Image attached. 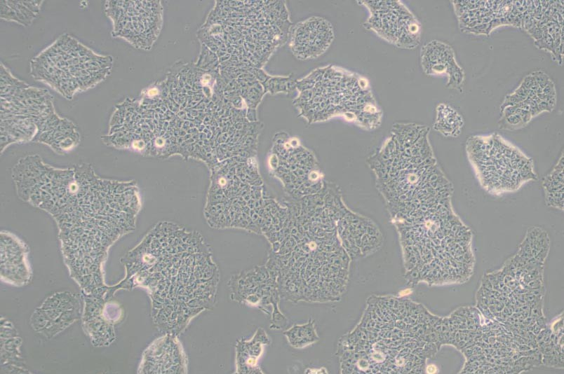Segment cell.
Returning a JSON list of instances; mask_svg holds the SVG:
<instances>
[{
    "label": "cell",
    "mask_w": 564,
    "mask_h": 374,
    "mask_svg": "<svg viewBox=\"0 0 564 374\" xmlns=\"http://www.w3.org/2000/svg\"><path fill=\"white\" fill-rule=\"evenodd\" d=\"M437 108V118L434 129L445 137H457L461 132L463 125L462 116L452 108L444 105Z\"/></svg>",
    "instance_id": "cell-19"
},
{
    "label": "cell",
    "mask_w": 564,
    "mask_h": 374,
    "mask_svg": "<svg viewBox=\"0 0 564 374\" xmlns=\"http://www.w3.org/2000/svg\"><path fill=\"white\" fill-rule=\"evenodd\" d=\"M105 12L112 22L113 37L136 48L148 50L152 46L161 25L159 1L109 0Z\"/></svg>",
    "instance_id": "cell-11"
},
{
    "label": "cell",
    "mask_w": 564,
    "mask_h": 374,
    "mask_svg": "<svg viewBox=\"0 0 564 374\" xmlns=\"http://www.w3.org/2000/svg\"><path fill=\"white\" fill-rule=\"evenodd\" d=\"M466 153L479 183L490 194L513 193L537 179L532 160L497 134L469 138Z\"/></svg>",
    "instance_id": "cell-9"
},
{
    "label": "cell",
    "mask_w": 564,
    "mask_h": 374,
    "mask_svg": "<svg viewBox=\"0 0 564 374\" xmlns=\"http://www.w3.org/2000/svg\"><path fill=\"white\" fill-rule=\"evenodd\" d=\"M427 373H434L436 371V368L434 365H430L427 367Z\"/></svg>",
    "instance_id": "cell-22"
},
{
    "label": "cell",
    "mask_w": 564,
    "mask_h": 374,
    "mask_svg": "<svg viewBox=\"0 0 564 374\" xmlns=\"http://www.w3.org/2000/svg\"><path fill=\"white\" fill-rule=\"evenodd\" d=\"M124 261L149 291L153 321L165 333L180 335L215 305L220 274L197 232L159 223Z\"/></svg>",
    "instance_id": "cell-3"
},
{
    "label": "cell",
    "mask_w": 564,
    "mask_h": 374,
    "mask_svg": "<svg viewBox=\"0 0 564 374\" xmlns=\"http://www.w3.org/2000/svg\"><path fill=\"white\" fill-rule=\"evenodd\" d=\"M295 87L294 104L310 124L341 116L367 130L381 125L382 111L361 75L330 64L315 69Z\"/></svg>",
    "instance_id": "cell-7"
},
{
    "label": "cell",
    "mask_w": 564,
    "mask_h": 374,
    "mask_svg": "<svg viewBox=\"0 0 564 374\" xmlns=\"http://www.w3.org/2000/svg\"><path fill=\"white\" fill-rule=\"evenodd\" d=\"M188 360L177 335L165 333L147 349L142 373L180 374L187 373Z\"/></svg>",
    "instance_id": "cell-15"
},
{
    "label": "cell",
    "mask_w": 564,
    "mask_h": 374,
    "mask_svg": "<svg viewBox=\"0 0 564 374\" xmlns=\"http://www.w3.org/2000/svg\"><path fill=\"white\" fill-rule=\"evenodd\" d=\"M289 344L300 349L316 342L318 340L314 321L311 319L304 324H295L283 332Z\"/></svg>",
    "instance_id": "cell-20"
},
{
    "label": "cell",
    "mask_w": 564,
    "mask_h": 374,
    "mask_svg": "<svg viewBox=\"0 0 564 374\" xmlns=\"http://www.w3.org/2000/svg\"><path fill=\"white\" fill-rule=\"evenodd\" d=\"M112 67V56L98 54L64 34L31 60L29 71L34 80L72 99L105 80Z\"/></svg>",
    "instance_id": "cell-8"
},
{
    "label": "cell",
    "mask_w": 564,
    "mask_h": 374,
    "mask_svg": "<svg viewBox=\"0 0 564 374\" xmlns=\"http://www.w3.org/2000/svg\"><path fill=\"white\" fill-rule=\"evenodd\" d=\"M545 202L547 206L563 209V154L542 181Z\"/></svg>",
    "instance_id": "cell-18"
},
{
    "label": "cell",
    "mask_w": 564,
    "mask_h": 374,
    "mask_svg": "<svg viewBox=\"0 0 564 374\" xmlns=\"http://www.w3.org/2000/svg\"><path fill=\"white\" fill-rule=\"evenodd\" d=\"M270 162L271 171L291 198L316 194L325 183L314 154L296 137H278Z\"/></svg>",
    "instance_id": "cell-10"
},
{
    "label": "cell",
    "mask_w": 564,
    "mask_h": 374,
    "mask_svg": "<svg viewBox=\"0 0 564 374\" xmlns=\"http://www.w3.org/2000/svg\"><path fill=\"white\" fill-rule=\"evenodd\" d=\"M11 176L19 198L55 220L74 270H98L109 247L135 228L141 207L135 181L102 178L86 162L55 167L36 154L20 158Z\"/></svg>",
    "instance_id": "cell-1"
},
{
    "label": "cell",
    "mask_w": 564,
    "mask_h": 374,
    "mask_svg": "<svg viewBox=\"0 0 564 374\" xmlns=\"http://www.w3.org/2000/svg\"><path fill=\"white\" fill-rule=\"evenodd\" d=\"M333 39L334 32L331 23L323 18L312 16L293 27L290 46L297 59L307 60L323 55Z\"/></svg>",
    "instance_id": "cell-14"
},
{
    "label": "cell",
    "mask_w": 564,
    "mask_h": 374,
    "mask_svg": "<svg viewBox=\"0 0 564 374\" xmlns=\"http://www.w3.org/2000/svg\"><path fill=\"white\" fill-rule=\"evenodd\" d=\"M227 285L231 300L271 316L270 328L280 330L287 325L288 319L278 307L281 298L276 277L265 265L232 275Z\"/></svg>",
    "instance_id": "cell-12"
},
{
    "label": "cell",
    "mask_w": 564,
    "mask_h": 374,
    "mask_svg": "<svg viewBox=\"0 0 564 374\" xmlns=\"http://www.w3.org/2000/svg\"><path fill=\"white\" fill-rule=\"evenodd\" d=\"M416 305L393 296H371L358 324L338 341L342 373H417L414 342Z\"/></svg>",
    "instance_id": "cell-5"
},
{
    "label": "cell",
    "mask_w": 564,
    "mask_h": 374,
    "mask_svg": "<svg viewBox=\"0 0 564 374\" xmlns=\"http://www.w3.org/2000/svg\"><path fill=\"white\" fill-rule=\"evenodd\" d=\"M428 134L427 126L396 123L367 160L391 219L452 198L453 186L437 163Z\"/></svg>",
    "instance_id": "cell-4"
},
{
    "label": "cell",
    "mask_w": 564,
    "mask_h": 374,
    "mask_svg": "<svg viewBox=\"0 0 564 374\" xmlns=\"http://www.w3.org/2000/svg\"><path fill=\"white\" fill-rule=\"evenodd\" d=\"M271 342L266 331L259 327L253 336L249 339H240L236 342V372L237 373H263L259 366V359L262 355L265 345Z\"/></svg>",
    "instance_id": "cell-16"
},
{
    "label": "cell",
    "mask_w": 564,
    "mask_h": 374,
    "mask_svg": "<svg viewBox=\"0 0 564 374\" xmlns=\"http://www.w3.org/2000/svg\"><path fill=\"white\" fill-rule=\"evenodd\" d=\"M288 217L265 264L275 276L281 299L297 303L337 301L345 292L351 258L341 225L349 209L335 183L286 201Z\"/></svg>",
    "instance_id": "cell-2"
},
{
    "label": "cell",
    "mask_w": 564,
    "mask_h": 374,
    "mask_svg": "<svg viewBox=\"0 0 564 374\" xmlns=\"http://www.w3.org/2000/svg\"><path fill=\"white\" fill-rule=\"evenodd\" d=\"M53 100L48 90L15 78L1 62V153L12 144L38 142L62 155L80 144L77 127L56 113Z\"/></svg>",
    "instance_id": "cell-6"
},
{
    "label": "cell",
    "mask_w": 564,
    "mask_h": 374,
    "mask_svg": "<svg viewBox=\"0 0 564 374\" xmlns=\"http://www.w3.org/2000/svg\"><path fill=\"white\" fill-rule=\"evenodd\" d=\"M542 92L546 95H556L555 85L551 80L542 89Z\"/></svg>",
    "instance_id": "cell-21"
},
{
    "label": "cell",
    "mask_w": 564,
    "mask_h": 374,
    "mask_svg": "<svg viewBox=\"0 0 564 374\" xmlns=\"http://www.w3.org/2000/svg\"><path fill=\"white\" fill-rule=\"evenodd\" d=\"M43 1H1V18L30 25L41 11Z\"/></svg>",
    "instance_id": "cell-17"
},
{
    "label": "cell",
    "mask_w": 564,
    "mask_h": 374,
    "mask_svg": "<svg viewBox=\"0 0 564 374\" xmlns=\"http://www.w3.org/2000/svg\"><path fill=\"white\" fill-rule=\"evenodd\" d=\"M370 12L363 24L387 42L402 48L419 43L420 25L416 18L399 1H361Z\"/></svg>",
    "instance_id": "cell-13"
}]
</instances>
